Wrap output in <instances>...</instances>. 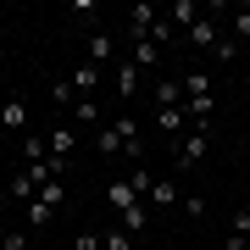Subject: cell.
<instances>
[{"label": "cell", "instance_id": "1", "mask_svg": "<svg viewBox=\"0 0 250 250\" xmlns=\"http://www.w3.org/2000/svg\"><path fill=\"white\" fill-rule=\"evenodd\" d=\"M95 156H106V161H117V156H128V161H139L145 150H139V123L134 117H117V123H106V128H95Z\"/></svg>", "mask_w": 250, "mask_h": 250}, {"label": "cell", "instance_id": "2", "mask_svg": "<svg viewBox=\"0 0 250 250\" xmlns=\"http://www.w3.org/2000/svg\"><path fill=\"white\" fill-rule=\"evenodd\" d=\"M211 106H217L211 78H206L200 67H189L184 72V117H189V123H211Z\"/></svg>", "mask_w": 250, "mask_h": 250}, {"label": "cell", "instance_id": "3", "mask_svg": "<svg viewBox=\"0 0 250 250\" xmlns=\"http://www.w3.org/2000/svg\"><path fill=\"white\" fill-rule=\"evenodd\" d=\"M206 150H211V128H206V123H189V134L172 145V167H178V172L200 167V161H206Z\"/></svg>", "mask_w": 250, "mask_h": 250}, {"label": "cell", "instance_id": "4", "mask_svg": "<svg viewBox=\"0 0 250 250\" xmlns=\"http://www.w3.org/2000/svg\"><path fill=\"white\" fill-rule=\"evenodd\" d=\"M123 56V45H117V34L111 28H89V39H83V62H95V67H106Z\"/></svg>", "mask_w": 250, "mask_h": 250}, {"label": "cell", "instance_id": "5", "mask_svg": "<svg viewBox=\"0 0 250 250\" xmlns=\"http://www.w3.org/2000/svg\"><path fill=\"white\" fill-rule=\"evenodd\" d=\"M156 22H161V11H156V6H134V11H128V22H123V45H139V39H150V34H156Z\"/></svg>", "mask_w": 250, "mask_h": 250}, {"label": "cell", "instance_id": "6", "mask_svg": "<svg viewBox=\"0 0 250 250\" xmlns=\"http://www.w3.org/2000/svg\"><path fill=\"white\" fill-rule=\"evenodd\" d=\"M0 128H6V134H28V100L22 95H6V100H0Z\"/></svg>", "mask_w": 250, "mask_h": 250}, {"label": "cell", "instance_id": "7", "mask_svg": "<svg viewBox=\"0 0 250 250\" xmlns=\"http://www.w3.org/2000/svg\"><path fill=\"white\" fill-rule=\"evenodd\" d=\"M95 89H100V67L78 56V62H72V95H78V100H95Z\"/></svg>", "mask_w": 250, "mask_h": 250}, {"label": "cell", "instance_id": "8", "mask_svg": "<svg viewBox=\"0 0 250 250\" xmlns=\"http://www.w3.org/2000/svg\"><path fill=\"white\" fill-rule=\"evenodd\" d=\"M156 128H161V139H172V145H178V139L189 134V117H184V106H156Z\"/></svg>", "mask_w": 250, "mask_h": 250}, {"label": "cell", "instance_id": "9", "mask_svg": "<svg viewBox=\"0 0 250 250\" xmlns=\"http://www.w3.org/2000/svg\"><path fill=\"white\" fill-rule=\"evenodd\" d=\"M161 17H167L172 28H178V34H189V28H195V22L206 17V11H200V0H172V6L161 11Z\"/></svg>", "mask_w": 250, "mask_h": 250}, {"label": "cell", "instance_id": "10", "mask_svg": "<svg viewBox=\"0 0 250 250\" xmlns=\"http://www.w3.org/2000/svg\"><path fill=\"white\" fill-rule=\"evenodd\" d=\"M145 206H156V211H167V206H184V189L172 184V178H156V184H150V195H145Z\"/></svg>", "mask_w": 250, "mask_h": 250}, {"label": "cell", "instance_id": "11", "mask_svg": "<svg viewBox=\"0 0 250 250\" xmlns=\"http://www.w3.org/2000/svg\"><path fill=\"white\" fill-rule=\"evenodd\" d=\"M189 45H195V50H217V45H223V28H217V17H200L195 28H189Z\"/></svg>", "mask_w": 250, "mask_h": 250}, {"label": "cell", "instance_id": "12", "mask_svg": "<svg viewBox=\"0 0 250 250\" xmlns=\"http://www.w3.org/2000/svg\"><path fill=\"white\" fill-rule=\"evenodd\" d=\"M106 206H111V211H128V206H139V189L128 178H111L106 184Z\"/></svg>", "mask_w": 250, "mask_h": 250}, {"label": "cell", "instance_id": "13", "mask_svg": "<svg viewBox=\"0 0 250 250\" xmlns=\"http://www.w3.org/2000/svg\"><path fill=\"white\" fill-rule=\"evenodd\" d=\"M117 228H123V233H145V228H150V206H128V211H117Z\"/></svg>", "mask_w": 250, "mask_h": 250}, {"label": "cell", "instance_id": "14", "mask_svg": "<svg viewBox=\"0 0 250 250\" xmlns=\"http://www.w3.org/2000/svg\"><path fill=\"white\" fill-rule=\"evenodd\" d=\"M156 106H184V78H156Z\"/></svg>", "mask_w": 250, "mask_h": 250}, {"label": "cell", "instance_id": "15", "mask_svg": "<svg viewBox=\"0 0 250 250\" xmlns=\"http://www.w3.org/2000/svg\"><path fill=\"white\" fill-rule=\"evenodd\" d=\"M134 95H139V67L117 62V100H134Z\"/></svg>", "mask_w": 250, "mask_h": 250}, {"label": "cell", "instance_id": "16", "mask_svg": "<svg viewBox=\"0 0 250 250\" xmlns=\"http://www.w3.org/2000/svg\"><path fill=\"white\" fill-rule=\"evenodd\" d=\"M50 156H72V150H78V134H72V123H62V128H50Z\"/></svg>", "mask_w": 250, "mask_h": 250}, {"label": "cell", "instance_id": "17", "mask_svg": "<svg viewBox=\"0 0 250 250\" xmlns=\"http://www.w3.org/2000/svg\"><path fill=\"white\" fill-rule=\"evenodd\" d=\"M245 245H250V206H245V211H233V233L223 239V250H245Z\"/></svg>", "mask_w": 250, "mask_h": 250}, {"label": "cell", "instance_id": "18", "mask_svg": "<svg viewBox=\"0 0 250 250\" xmlns=\"http://www.w3.org/2000/svg\"><path fill=\"white\" fill-rule=\"evenodd\" d=\"M22 223H28V228H50V223H56V211H50L45 200H28V206H22Z\"/></svg>", "mask_w": 250, "mask_h": 250}, {"label": "cell", "instance_id": "19", "mask_svg": "<svg viewBox=\"0 0 250 250\" xmlns=\"http://www.w3.org/2000/svg\"><path fill=\"white\" fill-rule=\"evenodd\" d=\"M128 62H134V67L145 72V67H156V62H161V50L150 45V39H139V45H128Z\"/></svg>", "mask_w": 250, "mask_h": 250}, {"label": "cell", "instance_id": "20", "mask_svg": "<svg viewBox=\"0 0 250 250\" xmlns=\"http://www.w3.org/2000/svg\"><path fill=\"white\" fill-rule=\"evenodd\" d=\"M34 200H45L50 211H62V200H67V184H62V178H50V184H39V195H34Z\"/></svg>", "mask_w": 250, "mask_h": 250}, {"label": "cell", "instance_id": "21", "mask_svg": "<svg viewBox=\"0 0 250 250\" xmlns=\"http://www.w3.org/2000/svg\"><path fill=\"white\" fill-rule=\"evenodd\" d=\"M72 123H83V128H106V123H100V106H95V100H78V106H72Z\"/></svg>", "mask_w": 250, "mask_h": 250}, {"label": "cell", "instance_id": "22", "mask_svg": "<svg viewBox=\"0 0 250 250\" xmlns=\"http://www.w3.org/2000/svg\"><path fill=\"white\" fill-rule=\"evenodd\" d=\"M45 156H50V145L39 139V134H28V139H22V167H34V161H45Z\"/></svg>", "mask_w": 250, "mask_h": 250}, {"label": "cell", "instance_id": "23", "mask_svg": "<svg viewBox=\"0 0 250 250\" xmlns=\"http://www.w3.org/2000/svg\"><path fill=\"white\" fill-rule=\"evenodd\" d=\"M128 184H134V189H139V200H145V195H150V184H156V172L145 167V161H134V167H128Z\"/></svg>", "mask_w": 250, "mask_h": 250}, {"label": "cell", "instance_id": "24", "mask_svg": "<svg viewBox=\"0 0 250 250\" xmlns=\"http://www.w3.org/2000/svg\"><path fill=\"white\" fill-rule=\"evenodd\" d=\"M50 100H56L62 111H72V106H78V95H72V78H56V83H50Z\"/></svg>", "mask_w": 250, "mask_h": 250}, {"label": "cell", "instance_id": "25", "mask_svg": "<svg viewBox=\"0 0 250 250\" xmlns=\"http://www.w3.org/2000/svg\"><path fill=\"white\" fill-rule=\"evenodd\" d=\"M184 217H189V223H206V195H189V189H184Z\"/></svg>", "mask_w": 250, "mask_h": 250}, {"label": "cell", "instance_id": "26", "mask_svg": "<svg viewBox=\"0 0 250 250\" xmlns=\"http://www.w3.org/2000/svg\"><path fill=\"white\" fill-rule=\"evenodd\" d=\"M100 245H106V250H134V233L111 228V233H100Z\"/></svg>", "mask_w": 250, "mask_h": 250}, {"label": "cell", "instance_id": "27", "mask_svg": "<svg viewBox=\"0 0 250 250\" xmlns=\"http://www.w3.org/2000/svg\"><path fill=\"white\" fill-rule=\"evenodd\" d=\"M233 39H239V45H250V6L245 11H233V28H228Z\"/></svg>", "mask_w": 250, "mask_h": 250}, {"label": "cell", "instance_id": "28", "mask_svg": "<svg viewBox=\"0 0 250 250\" xmlns=\"http://www.w3.org/2000/svg\"><path fill=\"white\" fill-rule=\"evenodd\" d=\"M239 50H245V45H239V39H233V34H223V45H217L211 56H217V62H233V56H239Z\"/></svg>", "mask_w": 250, "mask_h": 250}, {"label": "cell", "instance_id": "29", "mask_svg": "<svg viewBox=\"0 0 250 250\" xmlns=\"http://www.w3.org/2000/svg\"><path fill=\"white\" fill-rule=\"evenodd\" d=\"M72 17H78L83 28H95V0H72Z\"/></svg>", "mask_w": 250, "mask_h": 250}, {"label": "cell", "instance_id": "30", "mask_svg": "<svg viewBox=\"0 0 250 250\" xmlns=\"http://www.w3.org/2000/svg\"><path fill=\"white\" fill-rule=\"evenodd\" d=\"M72 250H106V245H100V233H95V228H83L78 239H72Z\"/></svg>", "mask_w": 250, "mask_h": 250}, {"label": "cell", "instance_id": "31", "mask_svg": "<svg viewBox=\"0 0 250 250\" xmlns=\"http://www.w3.org/2000/svg\"><path fill=\"white\" fill-rule=\"evenodd\" d=\"M0 200H6V178H0Z\"/></svg>", "mask_w": 250, "mask_h": 250}, {"label": "cell", "instance_id": "32", "mask_svg": "<svg viewBox=\"0 0 250 250\" xmlns=\"http://www.w3.org/2000/svg\"><path fill=\"white\" fill-rule=\"evenodd\" d=\"M245 95H250V72H245Z\"/></svg>", "mask_w": 250, "mask_h": 250}, {"label": "cell", "instance_id": "33", "mask_svg": "<svg viewBox=\"0 0 250 250\" xmlns=\"http://www.w3.org/2000/svg\"><path fill=\"white\" fill-rule=\"evenodd\" d=\"M245 195H250V189H245Z\"/></svg>", "mask_w": 250, "mask_h": 250}]
</instances>
